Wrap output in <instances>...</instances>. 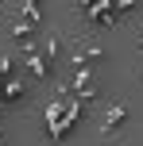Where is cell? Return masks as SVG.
Returning a JSON list of instances; mask_svg holds the SVG:
<instances>
[{
	"mask_svg": "<svg viewBox=\"0 0 143 146\" xmlns=\"http://www.w3.org/2000/svg\"><path fill=\"white\" fill-rule=\"evenodd\" d=\"M128 123H132V104L128 100H112V104H105V115H101L97 135L101 139H116Z\"/></svg>",
	"mask_w": 143,
	"mask_h": 146,
	"instance_id": "cell-1",
	"label": "cell"
},
{
	"mask_svg": "<svg viewBox=\"0 0 143 146\" xmlns=\"http://www.w3.org/2000/svg\"><path fill=\"white\" fill-rule=\"evenodd\" d=\"M0 146H4V139H0Z\"/></svg>",
	"mask_w": 143,
	"mask_h": 146,
	"instance_id": "cell-2",
	"label": "cell"
}]
</instances>
